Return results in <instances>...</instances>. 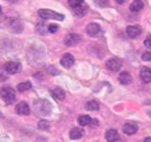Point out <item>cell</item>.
<instances>
[{
  "label": "cell",
  "mask_w": 151,
  "mask_h": 142,
  "mask_svg": "<svg viewBox=\"0 0 151 142\" xmlns=\"http://www.w3.org/2000/svg\"><path fill=\"white\" fill-rule=\"evenodd\" d=\"M33 109L37 116L40 117H46L50 116L52 112V105L47 99H37L33 103Z\"/></svg>",
  "instance_id": "cell-1"
},
{
  "label": "cell",
  "mask_w": 151,
  "mask_h": 142,
  "mask_svg": "<svg viewBox=\"0 0 151 142\" xmlns=\"http://www.w3.org/2000/svg\"><path fill=\"white\" fill-rule=\"evenodd\" d=\"M38 14L41 19L44 20H64V15L60 14V13H57L52 9H47V8H42V9H39L38 11Z\"/></svg>",
  "instance_id": "cell-2"
},
{
  "label": "cell",
  "mask_w": 151,
  "mask_h": 142,
  "mask_svg": "<svg viewBox=\"0 0 151 142\" xmlns=\"http://www.w3.org/2000/svg\"><path fill=\"white\" fill-rule=\"evenodd\" d=\"M0 97L2 98V101L6 104H12L15 101V91L12 88H8V86L1 88V90H0Z\"/></svg>",
  "instance_id": "cell-3"
},
{
  "label": "cell",
  "mask_w": 151,
  "mask_h": 142,
  "mask_svg": "<svg viewBox=\"0 0 151 142\" xmlns=\"http://www.w3.org/2000/svg\"><path fill=\"white\" fill-rule=\"evenodd\" d=\"M122 66H123V62H122V59H119L118 57H112V58H110V59L106 62V67H107L110 71H113V72L119 71Z\"/></svg>",
  "instance_id": "cell-4"
},
{
  "label": "cell",
  "mask_w": 151,
  "mask_h": 142,
  "mask_svg": "<svg viewBox=\"0 0 151 142\" xmlns=\"http://www.w3.org/2000/svg\"><path fill=\"white\" fill-rule=\"evenodd\" d=\"M80 41H81V37L77 33H68L64 39V43L67 46H74L77 44H79Z\"/></svg>",
  "instance_id": "cell-5"
},
{
  "label": "cell",
  "mask_w": 151,
  "mask_h": 142,
  "mask_svg": "<svg viewBox=\"0 0 151 142\" xmlns=\"http://www.w3.org/2000/svg\"><path fill=\"white\" fill-rule=\"evenodd\" d=\"M4 69L7 73L9 75H14V73H18L21 69L20 64L18 62H7L5 65H4Z\"/></svg>",
  "instance_id": "cell-6"
},
{
  "label": "cell",
  "mask_w": 151,
  "mask_h": 142,
  "mask_svg": "<svg viewBox=\"0 0 151 142\" xmlns=\"http://www.w3.org/2000/svg\"><path fill=\"white\" fill-rule=\"evenodd\" d=\"M142 33V27L139 25H130L126 27V34L130 38H136Z\"/></svg>",
  "instance_id": "cell-7"
},
{
  "label": "cell",
  "mask_w": 151,
  "mask_h": 142,
  "mask_svg": "<svg viewBox=\"0 0 151 142\" xmlns=\"http://www.w3.org/2000/svg\"><path fill=\"white\" fill-rule=\"evenodd\" d=\"M86 33L91 37H96L100 33V26L96 22H91L86 26Z\"/></svg>",
  "instance_id": "cell-8"
},
{
  "label": "cell",
  "mask_w": 151,
  "mask_h": 142,
  "mask_svg": "<svg viewBox=\"0 0 151 142\" xmlns=\"http://www.w3.org/2000/svg\"><path fill=\"white\" fill-rule=\"evenodd\" d=\"M60 64H61L64 67H66V69L71 67V66L74 64V58H73V56H72L71 53H65V54L61 57V59H60Z\"/></svg>",
  "instance_id": "cell-9"
},
{
  "label": "cell",
  "mask_w": 151,
  "mask_h": 142,
  "mask_svg": "<svg viewBox=\"0 0 151 142\" xmlns=\"http://www.w3.org/2000/svg\"><path fill=\"white\" fill-rule=\"evenodd\" d=\"M137 130H138V125L133 122H127L123 125V131L126 135H133L137 133Z\"/></svg>",
  "instance_id": "cell-10"
},
{
  "label": "cell",
  "mask_w": 151,
  "mask_h": 142,
  "mask_svg": "<svg viewBox=\"0 0 151 142\" xmlns=\"http://www.w3.org/2000/svg\"><path fill=\"white\" fill-rule=\"evenodd\" d=\"M105 138L107 142H116L119 140V134L116 129H109L105 133Z\"/></svg>",
  "instance_id": "cell-11"
},
{
  "label": "cell",
  "mask_w": 151,
  "mask_h": 142,
  "mask_svg": "<svg viewBox=\"0 0 151 142\" xmlns=\"http://www.w3.org/2000/svg\"><path fill=\"white\" fill-rule=\"evenodd\" d=\"M139 77L142 79V82L144 83H150L151 82V70L149 67H142L140 72H139Z\"/></svg>",
  "instance_id": "cell-12"
},
{
  "label": "cell",
  "mask_w": 151,
  "mask_h": 142,
  "mask_svg": "<svg viewBox=\"0 0 151 142\" xmlns=\"http://www.w3.org/2000/svg\"><path fill=\"white\" fill-rule=\"evenodd\" d=\"M15 111L19 114V115H28L29 114V106H28V104L26 103V102H20L19 104H17V106H15Z\"/></svg>",
  "instance_id": "cell-13"
},
{
  "label": "cell",
  "mask_w": 151,
  "mask_h": 142,
  "mask_svg": "<svg viewBox=\"0 0 151 142\" xmlns=\"http://www.w3.org/2000/svg\"><path fill=\"white\" fill-rule=\"evenodd\" d=\"M118 80H119L120 84H123V85H127V84H130V83L132 82V76H131L130 72H127V71H123V72L119 75Z\"/></svg>",
  "instance_id": "cell-14"
},
{
  "label": "cell",
  "mask_w": 151,
  "mask_h": 142,
  "mask_svg": "<svg viewBox=\"0 0 151 142\" xmlns=\"http://www.w3.org/2000/svg\"><path fill=\"white\" fill-rule=\"evenodd\" d=\"M51 95H52V97L55 98L57 101H64V99H65V91H64L61 88H59V86L54 88V89L51 91Z\"/></svg>",
  "instance_id": "cell-15"
},
{
  "label": "cell",
  "mask_w": 151,
  "mask_h": 142,
  "mask_svg": "<svg viewBox=\"0 0 151 142\" xmlns=\"http://www.w3.org/2000/svg\"><path fill=\"white\" fill-rule=\"evenodd\" d=\"M144 7V2L142 0H133L130 5V9L132 12H138Z\"/></svg>",
  "instance_id": "cell-16"
},
{
  "label": "cell",
  "mask_w": 151,
  "mask_h": 142,
  "mask_svg": "<svg viewBox=\"0 0 151 142\" xmlns=\"http://www.w3.org/2000/svg\"><path fill=\"white\" fill-rule=\"evenodd\" d=\"M83 134H84V130L81 128H73L71 130V133H70V137L72 140H78V138H80L83 136Z\"/></svg>",
  "instance_id": "cell-17"
},
{
  "label": "cell",
  "mask_w": 151,
  "mask_h": 142,
  "mask_svg": "<svg viewBox=\"0 0 151 142\" xmlns=\"http://www.w3.org/2000/svg\"><path fill=\"white\" fill-rule=\"evenodd\" d=\"M9 27H11L13 31H15V32H20V31L22 30V25H21V22H20L18 19H11V21H9Z\"/></svg>",
  "instance_id": "cell-18"
},
{
  "label": "cell",
  "mask_w": 151,
  "mask_h": 142,
  "mask_svg": "<svg viewBox=\"0 0 151 142\" xmlns=\"http://www.w3.org/2000/svg\"><path fill=\"white\" fill-rule=\"evenodd\" d=\"M85 109H86V110H90V111H96V110L99 109V103H98L97 101H94V99H91V101L86 102Z\"/></svg>",
  "instance_id": "cell-19"
},
{
  "label": "cell",
  "mask_w": 151,
  "mask_h": 142,
  "mask_svg": "<svg viewBox=\"0 0 151 142\" xmlns=\"http://www.w3.org/2000/svg\"><path fill=\"white\" fill-rule=\"evenodd\" d=\"M87 9H88L87 5H86V4H84V5H81L80 7L74 8V9H73V13H74L77 17H83V15H85V14L87 13Z\"/></svg>",
  "instance_id": "cell-20"
},
{
  "label": "cell",
  "mask_w": 151,
  "mask_h": 142,
  "mask_svg": "<svg viewBox=\"0 0 151 142\" xmlns=\"http://www.w3.org/2000/svg\"><path fill=\"white\" fill-rule=\"evenodd\" d=\"M91 121H92V118H91L88 115H80V116L78 117V123H79L81 127L88 125V124L91 123Z\"/></svg>",
  "instance_id": "cell-21"
},
{
  "label": "cell",
  "mask_w": 151,
  "mask_h": 142,
  "mask_svg": "<svg viewBox=\"0 0 151 142\" xmlns=\"http://www.w3.org/2000/svg\"><path fill=\"white\" fill-rule=\"evenodd\" d=\"M31 88H32V85H31L29 82H22V83H19V84L17 85V89H18V91H20V92H25V91L29 90Z\"/></svg>",
  "instance_id": "cell-22"
},
{
  "label": "cell",
  "mask_w": 151,
  "mask_h": 142,
  "mask_svg": "<svg viewBox=\"0 0 151 142\" xmlns=\"http://www.w3.org/2000/svg\"><path fill=\"white\" fill-rule=\"evenodd\" d=\"M84 4H85L84 0H68V6L72 7V9L78 8V7H80L81 5H84Z\"/></svg>",
  "instance_id": "cell-23"
},
{
  "label": "cell",
  "mask_w": 151,
  "mask_h": 142,
  "mask_svg": "<svg viewBox=\"0 0 151 142\" xmlns=\"http://www.w3.org/2000/svg\"><path fill=\"white\" fill-rule=\"evenodd\" d=\"M46 26H45V24L44 22H39V24H37V32L38 33H40V34H45L46 33Z\"/></svg>",
  "instance_id": "cell-24"
},
{
  "label": "cell",
  "mask_w": 151,
  "mask_h": 142,
  "mask_svg": "<svg viewBox=\"0 0 151 142\" xmlns=\"http://www.w3.org/2000/svg\"><path fill=\"white\" fill-rule=\"evenodd\" d=\"M38 128L40 129V130H47L48 128H50V123L47 122V121H39V123H38Z\"/></svg>",
  "instance_id": "cell-25"
},
{
  "label": "cell",
  "mask_w": 151,
  "mask_h": 142,
  "mask_svg": "<svg viewBox=\"0 0 151 142\" xmlns=\"http://www.w3.org/2000/svg\"><path fill=\"white\" fill-rule=\"evenodd\" d=\"M142 59L145 62H151V51H145L142 53Z\"/></svg>",
  "instance_id": "cell-26"
},
{
  "label": "cell",
  "mask_w": 151,
  "mask_h": 142,
  "mask_svg": "<svg viewBox=\"0 0 151 142\" xmlns=\"http://www.w3.org/2000/svg\"><path fill=\"white\" fill-rule=\"evenodd\" d=\"M58 30H59V26L55 25V24H51V25L47 26V31H48L50 33H55Z\"/></svg>",
  "instance_id": "cell-27"
},
{
  "label": "cell",
  "mask_w": 151,
  "mask_h": 142,
  "mask_svg": "<svg viewBox=\"0 0 151 142\" xmlns=\"http://www.w3.org/2000/svg\"><path fill=\"white\" fill-rule=\"evenodd\" d=\"M94 4H96L97 6H100V7H105V6H107V4H109V0H94Z\"/></svg>",
  "instance_id": "cell-28"
},
{
  "label": "cell",
  "mask_w": 151,
  "mask_h": 142,
  "mask_svg": "<svg viewBox=\"0 0 151 142\" xmlns=\"http://www.w3.org/2000/svg\"><path fill=\"white\" fill-rule=\"evenodd\" d=\"M144 45H145L146 47L151 49V34H147V37L145 38V40H144Z\"/></svg>",
  "instance_id": "cell-29"
},
{
  "label": "cell",
  "mask_w": 151,
  "mask_h": 142,
  "mask_svg": "<svg viewBox=\"0 0 151 142\" xmlns=\"http://www.w3.org/2000/svg\"><path fill=\"white\" fill-rule=\"evenodd\" d=\"M125 1H126V0H116V2H117V4H119V5H122V4H124Z\"/></svg>",
  "instance_id": "cell-30"
},
{
  "label": "cell",
  "mask_w": 151,
  "mask_h": 142,
  "mask_svg": "<svg viewBox=\"0 0 151 142\" xmlns=\"http://www.w3.org/2000/svg\"><path fill=\"white\" fill-rule=\"evenodd\" d=\"M144 142H151V137H145Z\"/></svg>",
  "instance_id": "cell-31"
},
{
  "label": "cell",
  "mask_w": 151,
  "mask_h": 142,
  "mask_svg": "<svg viewBox=\"0 0 151 142\" xmlns=\"http://www.w3.org/2000/svg\"><path fill=\"white\" fill-rule=\"evenodd\" d=\"M8 1H9V2H15L17 0H8Z\"/></svg>",
  "instance_id": "cell-32"
},
{
  "label": "cell",
  "mask_w": 151,
  "mask_h": 142,
  "mask_svg": "<svg viewBox=\"0 0 151 142\" xmlns=\"http://www.w3.org/2000/svg\"><path fill=\"white\" fill-rule=\"evenodd\" d=\"M0 14H1V6H0Z\"/></svg>",
  "instance_id": "cell-33"
},
{
  "label": "cell",
  "mask_w": 151,
  "mask_h": 142,
  "mask_svg": "<svg viewBox=\"0 0 151 142\" xmlns=\"http://www.w3.org/2000/svg\"><path fill=\"white\" fill-rule=\"evenodd\" d=\"M149 116H150V117H151V112H149Z\"/></svg>",
  "instance_id": "cell-34"
}]
</instances>
